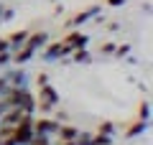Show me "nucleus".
Segmentation results:
<instances>
[{
  "instance_id": "ddd939ff",
  "label": "nucleus",
  "mask_w": 153,
  "mask_h": 145,
  "mask_svg": "<svg viewBox=\"0 0 153 145\" xmlns=\"http://www.w3.org/2000/svg\"><path fill=\"white\" fill-rule=\"evenodd\" d=\"M13 18H16V8L5 5V3L0 0V26H3V23H10Z\"/></svg>"
},
{
  "instance_id": "412c9836",
  "label": "nucleus",
  "mask_w": 153,
  "mask_h": 145,
  "mask_svg": "<svg viewBox=\"0 0 153 145\" xmlns=\"http://www.w3.org/2000/svg\"><path fill=\"white\" fill-rule=\"evenodd\" d=\"M105 3H107L110 8H123V5L128 3V0H105Z\"/></svg>"
},
{
  "instance_id": "2eb2a0df",
  "label": "nucleus",
  "mask_w": 153,
  "mask_h": 145,
  "mask_svg": "<svg viewBox=\"0 0 153 145\" xmlns=\"http://www.w3.org/2000/svg\"><path fill=\"white\" fill-rule=\"evenodd\" d=\"M112 135H102V132H92V145H112Z\"/></svg>"
},
{
  "instance_id": "7ed1b4c3",
  "label": "nucleus",
  "mask_w": 153,
  "mask_h": 145,
  "mask_svg": "<svg viewBox=\"0 0 153 145\" xmlns=\"http://www.w3.org/2000/svg\"><path fill=\"white\" fill-rule=\"evenodd\" d=\"M0 76L13 87V89H28L31 87V74L26 71V66H8V69L0 71Z\"/></svg>"
},
{
  "instance_id": "a878e982",
  "label": "nucleus",
  "mask_w": 153,
  "mask_h": 145,
  "mask_svg": "<svg viewBox=\"0 0 153 145\" xmlns=\"http://www.w3.org/2000/svg\"><path fill=\"white\" fill-rule=\"evenodd\" d=\"M51 3H56V0H51Z\"/></svg>"
},
{
  "instance_id": "f257e3e1",
  "label": "nucleus",
  "mask_w": 153,
  "mask_h": 145,
  "mask_svg": "<svg viewBox=\"0 0 153 145\" xmlns=\"http://www.w3.org/2000/svg\"><path fill=\"white\" fill-rule=\"evenodd\" d=\"M3 102H5V107H21L23 112L36 115V94L31 89H10Z\"/></svg>"
},
{
  "instance_id": "a211bd4d",
  "label": "nucleus",
  "mask_w": 153,
  "mask_h": 145,
  "mask_svg": "<svg viewBox=\"0 0 153 145\" xmlns=\"http://www.w3.org/2000/svg\"><path fill=\"white\" fill-rule=\"evenodd\" d=\"M74 145H92V132H84V130H79V135H76Z\"/></svg>"
},
{
  "instance_id": "6ab92c4d",
  "label": "nucleus",
  "mask_w": 153,
  "mask_h": 145,
  "mask_svg": "<svg viewBox=\"0 0 153 145\" xmlns=\"http://www.w3.org/2000/svg\"><path fill=\"white\" fill-rule=\"evenodd\" d=\"M115 46H117L115 41H107V43H102V46H100V56H112V54H115Z\"/></svg>"
},
{
  "instance_id": "f03ea898",
  "label": "nucleus",
  "mask_w": 153,
  "mask_h": 145,
  "mask_svg": "<svg viewBox=\"0 0 153 145\" xmlns=\"http://www.w3.org/2000/svg\"><path fill=\"white\" fill-rule=\"evenodd\" d=\"M59 102H61V97H59V92H56L51 84L38 87V94H36V112L51 115L54 109H59Z\"/></svg>"
},
{
  "instance_id": "dca6fc26",
  "label": "nucleus",
  "mask_w": 153,
  "mask_h": 145,
  "mask_svg": "<svg viewBox=\"0 0 153 145\" xmlns=\"http://www.w3.org/2000/svg\"><path fill=\"white\" fill-rule=\"evenodd\" d=\"M138 120H151V102L148 99H143L138 107Z\"/></svg>"
},
{
  "instance_id": "5701e85b",
  "label": "nucleus",
  "mask_w": 153,
  "mask_h": 145,
  "mask_svg": "<svg viewBox=\"0 0 153 145\" xmlns=\"http://www.w3.org/2000/svg\"><path fill=\"white\" fill-rule=\"evenodd\" d=\"M0 145H16V140L10 135H5V138H0Z\"/></svg>"
},
{
  "instance_id": "f3484780",
  "label": "nucleus",
  "mask_w": 153,
  "mask_h": 145,
  "mask_svg": "<svg viewBox=\"0 0 153 145\" xmlns=\"http://www.w3.org/2000/svg\"><path fill=\"white\" fill-rule=\"evenodd\" d=\"M97 132H102V135H115V122H110V120L100 122V125H97Z\"/></svg>"
},
{
  "instance_id": "20e7f679",
  "label": "nucleus",
  "mask_w": 153,
  "mask_h": 145,
  "mask_svg": "<svg viewBox=\"0 0 153 145\" xmlns=\"http://www.w3.org/2000/svg\"><path fill=\"white\" fill-rule=\"evenodd\" d=\"M38 54H41V61H44V64H59L64 56L71 54V48L64 46V41H49Z\"/></svg>"
},
{
  "instance_id": "39448f33",
  "label": "nucleus",
  "mask_w": 153,
  "mask_h": 145,
  "mask_svg": "<svg viewBox=\"0 0 153 145\" xmlns=\"http://www.w3.org/2000/svg\"><path fill=\"white\" fill-rule=\"evenodd\" d=\"M56 130H59V122H56V120L46 117V115L33 117V135H41V138L54 140V138H56Z\"/></svg>"
},
{
  "instance_id": "0eeeda50",
  "label": "nucleus",
  "mask_w": 153,
  "mask_h": 145,
  "mask_svg": "<svg viewBox=\"0 0 153 145\" xmlns=\"http://www.w3.org/2000/svg\"><path fill=\"white\" fill-rule=\"evenodd\" d=\"M61 41H64V46H69L71 51H74V48H87L92 38H89L87 33H82L79 28H74V31H69L64 38H61Z\"/></svg>"
},
{
  "instance_id": "6e6552de",
  "label": "nucleus",
  "mask_w": 153,
  "mask_h": 145,
  "mask_svg": "<svg viewBox=\"0 0 153 145\" xmlns=\"http://www.w3.org/2000/svg\"><path fill=\"white\" fill-rule=\"evenodd\" d=\"M76 135H79V127L76 125H69V122H59V130H56V138L61 143H74Z\"/></svg>"
},
{
  "instance_id": "aec40b11",
  "label": "nucleus",
  "mask_w": 153,
  "mask_h": 145,
  "mask_svg": "<svg viewBox=\"0 0 153 145\" xmlns=\"http://www.w3.org/2000/svg\"><path fill=\"white\" fill-rule=\"evenodd\" d=\"M46 84H51L49 74H46V71H38L36 74V87H46Z\"/></svg>"
},
{
  "instance_id": "4468645a",
  "label": "nucleus",
  "mask_w": 153,
  "mask_h": 145,
  "mask_svg": "<svg viewBox=\"0 0 153 145\" xmlns=\"http://www.w3.org/2000/svg\"><path fill=\"white\" fill-rule=\"evenodd\" d=\"M128 54H133V46L130 43H117V46H115V59H125Z\"/></svg>"
},
{
  "instance_id": "393cba45",
  "label": "nucleus",
  "mask_w": 153,
  "mask_h": 145,
  "mask_svg": "<svg viewBox=\"0 0 153 145\" xmlns=\"http://www.w3.org/2000/svg\"><path fill=\"white\" fill-rule=\"evenodd\" d=\"M107 31H112V33L120 31V23H107Z\"/></svg>"
},
{
  "instance_id": "9d476101",
  "label": "nucleus",
  "mask_w": 153,
  "mask_h": 145,
  "mask_svg": "<svg viewBox=\"0 0 153 145\" xmlns=\"http://www.w3.org/2000/svg\"><path fill=\"white\" fill-rule=\"evenodd\" d=\"M148 130H151V120H138V122H133L130 127L125 130V138L135 140V138H140V135H146Z\"/></svg>"
},
{
  "instance_id": "1a4fd4ad",
  "label": "nucleus",
  "mask_w": 153,
  "mask_h": 145,
  "mask_svg": "<svg viewBox=\"0 0 153 145\" xmlns=\"http://www.w3.org/2000/svg\"><path fill=\"white\" fill-rule=\"evenodd\" d=\"M49 43V33L46 31H36V33H28V38H26V46L28 48H33V51H41V48Z\"/></svg>"
},
{
  "instance_id": "423d86ee",
  "label": "nucleus",
  "mask_w": 153,
  "mask_h": 145,
  "mask_svg": "<svg viewBox=\"0 0 153 145\" xmlns=\"http://www.w3.org/2000/svg\"><path fill=\"white\" fill-rule=\"evenodd\" d=\"M97 16H102V5H89V8H84L82 13H76V16H71L69 21H66V28H71V31H74V28H82L84 23H89L92 21V18H97Z\"/></svg>"
},
{
  "instance_id": "b1692460",
  "label": "nucleus",
  "mask_w": 153,
  "mask_h": 145,
  "mask_svg": "<svg viewBox=\"0 0 153 145\" xmlns=\"http://www.w3.org/2000/svg\"><path fill=\"white\" fill-rule=\"evenodd\" d=\"M140 10L146 13V16H151V3H148V0H146V3H143V5H140Z\"/></svg>"
},
{
  "instance_id": "9b49d317",
  "label": "nucleus",
  "mask_w": 153,
  "mask_h": 145,
  "mask_svg": "<svg viewBox=\"0 0 153 145\" xmlns=\"http://www.w3.org/2000/svg\"><path fill=\"white\" fill-rule=\"evenodd\" d=\"M28 33H31V31H16V33H10V36L5 38V41H8V51H10V54H16L18 48H23Z\"/></svg>"
},
{
  "instance_id": "f8f14e48",
  "label": "nucleus",
  "mask_w": 153,
  "mask_h": 145,
  "mask_svg": "<svg viewBox=\"0 0 153 145\" xmlns=\"http://www.w3.org/2000/svg\"><path fill=\"white\" fill-rule=\"evenodd\" d=\"M69 59H71V64H92V54H89V48H74L69 54Z\"/></svg>"
},
{
  "instance_id": "4be33fe9",
  "label": "nucleus",
  "mask_w": 153,
  "mask_h": 145,
  "mask_svg": "<svg viewBox=\"0 0 153 145\" xmlns=\"http://www.w3.org/2000/svg\"><path fill=\"white\" fill-rule=\"evenodd\" d=\"M123 61H125L128 66H135V64H138V59H135V56H133V54H128V56H125V59H123Z\"/></svg>"
}]
</instances>
